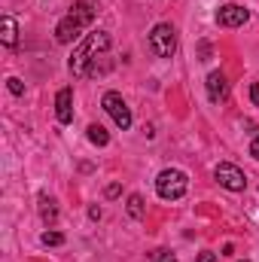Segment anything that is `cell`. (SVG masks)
<instances>
[{
    "mask_svg": "<svg viewBox=\"0 0 259 262\" xmlns=\"http://www.w3.org/2000/svg\"><path fill=\"white\" fill-rule=\"evenodd\" d=\"M186 186H189V177H186L183 171H177V168H165V171L156 177V192H159V198H165V201L180 198L186 192Z\"/></svg>",
    "mask_w": 259,
    "mask_h": 262,
    "instance_id": "7a4b0ae2",
    "label": "cell"
},
{
    "mask_svg": "<svg viewBox=\"0 0 259 262\" xmlns=\"http://www.w3.org/2000/svg\"><path fill=\"white\" fill-rule=\"evenodd\" d=\"M89 140L95 143V146H107L110 143V134L104 125H89Z\"/></svg>",
    "mask_w": 259,
    "mask_h": 262,
    "instance_id": "4fadbf2b",
    "label": "cell"
},
{
    "mask_svg": "<svg viewBox=\"0 0 259 262\" xmlns=\"http://www.w3.org/2000/svg\"><path fill=\"white\" fill-rule=\"evenodd\" d=\"M250 98H253V104L259 107V82H253V85H250Z\"/></svg>",
    "mask_w": 259,
    "mask_h": 262,
    "instance_id": "ac0fdd59",
    "label": "cell"
},
{
    "mask_svg": "<svg viewBox=\"0 0 259 262\" xmlns=\"http://www.w3.org/2000/svg\"><path fill=\"white\" fill-rule=\"evenodd\" d=\"M67 15H73V18H76V21L85 28V25H92V18H95V9H92V3L79 0V3H73V6H70V12H67Z\"/></svg>",
    "mask_w": 259,
    "mask_h": 262,
    "instance_id": "8fae6325",
    "label": "cell"
},
{
    "mask_svg": "<svg viewBox=\"0 0 259 262\" xmlns=\"http://www.w3.org/2000/svg\"><path fill=\"white\" fill-rule=\"evenodd\" d=\"M40 216H43L46 223H55V220H58V207H55V201L49 195H40Z\"/></svg>",
    "mask_w": 259,
    "mask_h": 262,
    "instance_id": "7c38bea8",
    "label": "cell"
},
{
    "mask_svg": "<svg viewBox=\"0 0 259 262\" xmlns=\"http://www.w3.org/2000/svg\"><path fill=\"white\" fill-rule=\"evenodd\" d=\"M79 31H82V25H79L73 15H64V18L58 21V28H55V40H58V43H73V40L79 37Z\"/></svg>",
    "mask_w": 259,
    "mask_h": 262,
    "instance_id": "ba28073f",
    "label": "cell"
},
{
    "mask_svg": "<svg viewBox=\"0 0 259 262\" xmlns=\"http://www.w3.org/2000/svg\"><path fill=\"white\" fill-rule=\"evenodd\" d=\"M149 49H153L159 58H171V55L177 52V31H174L168 21L156 25L153 34H149Z\"/></svg>",
    "mask_w": 259,
    "mask_h": 262,
    "instance_id": "3957f363",
    "label": "cell"
},
{
    "mask_svg": "<svg viewBox=\"0 0 259 262\" xmlns=\"http://www.w3.org/2000/svg\"><path fill=\"white\" fill-rule=\"evenodd\" d=\"M250 152H253V156H256V159H259V137H256V140H253V143H250Z\"/></svg>",
    "mask_w": 259,
    "mask_h": 262,
    "instance_id": "ffe728a7",
    "label": "cell"
},
{
    "mask_svg": "<svg viewBox=\"0 0 259 262\" xmlns=\"http://www.w3.org/2000/svg\"><path fill=\"white\" fill-rule=\"evenodd\" d=\"M40 241H43L46 247H58V244H64V235H61V232H43Z\"/></svg>",
    "mask_w": 259,
    "mask_h": 262,
    "instance_id": "9a60e30c",
    "label": "cell"
},
{
    "mask_svg": "<svg viewBox=\"0 0 259 262\" xmlns=\"http://www.w3.org/2000/svg\"><path fill=\"white\" fill-rule=\"evenodd\" d=\"M128 216H131V220H140V216H143V198H140V195H131L128 198Z\"/></svg>",
    "mask_w": 259,
    "mask_h": 262,
    "instance_id": "5bb4252c",
    "label": "cell"
},
{
    "mask_svg": "<svg viewBox=\"0 0 259 262\" xmlns=\"http://www.w3.org/2000/svg\"><path fill=\"white\" fill-rule=\"evenodd\" d=\"M0 40H3L6 46H15V43H18V25H15L12 15H3V18H0Z\"/></svg>",
    "mask_w": 259,
    "mask_h": 262,
    "instance_id": "30bf717a",
    "label": "cell"
},
{
    "mask_svg": "<svg viewBox=\"0 0 259 262\" xmlns=\"http://www.w3.org/2000/svg\"><path fill=\"white\" fill-rule=\"evenodd\" d=\"M6 85H9V92H12V95H25V85H21V79H18V76H9V79H6Z\"/></svg>",
    "mask_w": 259,
    "mask_h": 262,
    "instance_id": "2e32d148",
    "label": "cell"
},
{
    "mask_svg": "<svg viewBox=\"0 0 259 262\" xmlns=\"http://www.w3.org/2000/svg\"><path fill=\"white\" fill-rule=\"evenodd\" d=\"M101 104H104V110L113 116V122H116L122 131L131 128V110H128V104L122 101V95H119V92H107Z\"/></svg>",
    "mask_w": 259,
    "mask_h": 262,
    "instance_id": "5b68a950",
    "label": "cell"
},
{
    "mask_svg": "<svg viewBox=\"0 0 259 262\" xmlns=\"http://www.w3.org/2000/svg\"><path fill=\"white\" fill-rule=\"evenodd\" d=\"M55 116H58L61 125L73 122V89H61L55 95Z\"/></svg>",
    "mask_w": 259,
    "mask_h": 262,
    "instance_id": "52a82bcc",
    "label": "cell"
},
{
    "mask_svg": "<svg viewBox=\"0 0 259 262\" xmlns=\"http://www.w3.org/2000/svg\"><path fill=\"white\" fill-rule=\"evenodd\" d=\"M226 95H229V82H226V76H223L220 70L207 73V98H210V101H223Z\"/></svg>",
    "mask_w": 259,
    "mask_h": 262,
    "instance_id": "9c48e42d",
    "label": "cell"
},
{
    "mask_svg": "<svg viewBox=\"0 0 259 262\" xmlns=\"http://www.w3.org/2000/svg\"><path fill=\"white\" fill-rule=\"evenodd\" d=\"M247 18H250V12L238 3H226V6L217 9V25L220 28H241Z\"/></svg>",
    "mask_w": 259,
    "mask_h": 262,
    "instance_id": "8992f818",
    "label": "cell"
},
{
    "mask_svg": "<svg viewBox=\"0 0 259 262\" xmlns=\"http://www.w3.org/2000/svg\"><path fill=\"white\" fill-rule=\"evenodd\" d=\"M195 262H217V253H210V250H204V253H201V256H198Z\"/></svg>",
    "mask_w": 259,
    "mask_h": 262,
    "instance_id": "e0dca14e",
    "label": "cell"
},
{
    "mask_svg": "<svg viewBox=\"0 0 259 262\" xmlns=\"http://www.w3.org/2000/svg\"><path fill=\"white\" fill-rule=\"evenodd\" d=\"M213 177H217L220 186L229 189V192H244V189H247V177H244V171H241L238 165H232V162H220L217 171H213Z\"/></svg>",
    "mask_w": 259,
    "mask_h": 262,
    "instance_id": "277c9868",
    "label": "cell"
},
{
    "mask_svg": "<svg viewBox=\"0 0 259 262\" xmlns=\"http://www.w3.org/2000/svg\"><path fill=\"white\" fill-rule=\"evenodd\" d=\"M89 216L92 220H101V207H89Z\"/></svg>",
    "mask_w": 259,
    "mask_h": 262,
    "instance_id": "d6986e66",
    "label": "cell"
},
{
    "mask_svg": "<svg viewBox=\"0 0 259 262\" xmlns=\"http://www.w3.org/2000/svg\"><path fill=\"white\" fill-rule=\"evenodd\" d=\"M107 49H110V34H104V31L89 34L85 43H79V46L73 49V55H70V73H73V76H85V73H89V61H92L98 52H107Z\"/></svg>",
    "mask_w": 259,
    "mask_h": 262,
    "instance_id": "6da1fadb",
    "label": "cell"
}]
</instances>
